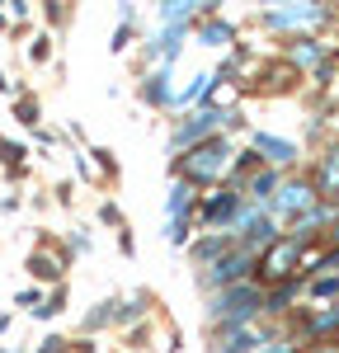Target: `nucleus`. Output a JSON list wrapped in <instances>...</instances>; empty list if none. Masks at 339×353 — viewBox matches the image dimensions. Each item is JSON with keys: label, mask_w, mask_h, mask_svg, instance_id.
I'll return each mask as SVG.
<instances>
[{"label": "nucleus", "mask_w": 339, "mask_h": 353, "mask_svg": "<svg viewBox=\"0 0 339 353\" xmlns=\"http://www.w3.org/2000/svg\"><path fill=\"white\" fill-rule=\"evenodd\" d=\"M254 146H264V151H274V161H287V156H292V151H287L282 141H274V137H259Z\"/></svg>", "instance_id": "obj_1"}]
</instances>
